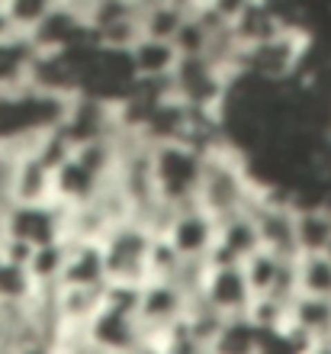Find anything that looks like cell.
Instances as JSON below:
<instances>
[{
  "label": "cell",
  "mask_w": 331,
  "mask_h": 354,
  "mask_svg": "<svg viewBox=\"0 0 331 354\" xmlns=\"http://www.w3.org/2000/svg\"><path fill=\"white\" fill-rule=\"evenodd\" d=\"M71 100L74 97L39 91L32 84L0 91V142L13 151H23L48 132H58L68 120Z\"/></svg>",
  "instance_id": "1"
},
{
  "label": "cell",
  "mask_w": 331,
  "mask_h": 354,
  "mask_svg": "<svg viewBox=\"0 0 331 354\" xmlns=\"http://www.w3.org/2000/svg\"><path fill=\"white\" fill-rule=\"evenodd\" d=\"M264 184L258 180L254 168L245 151L222 145V149L206 155V171H202L200 206H206L216 219H225L231 213L251 209L261 196Z\"/></svg>",
  "instance_id": "2"
},
{
  "label": "cell",
  "mask_w": 331,
  "mask_h": 354,
  "mask_svg": "<svg viewBox=\"0 0 331 354\" xmlns=\"http://www.w3.org/2000/svg\"><path fill=\"white\" fill-rule=\"evenodd\" d=\"M309 52H312V32L309 29H280L276 36L264 39L258 46L241 48L235 75L276 87L296 84L303 77Z\"/></svg>",
  "instance_id": "3"
},
{
  "label": "cell",
  "mask_w": 331,
  "mask_h": 354,
  "mask_svg": "<svg viewBox=\"0 0 331 354\" xmlns=\"http://www.w3.org/2000/svg\"><path fill=\"white\" fill-rule=\"evenodd\" d=\"M155 190L158 200L167 206H193L200 203L206 151L193 142H155Z\"/></svg>",
  "instance_id": "4"
},
{
  "label": "cell",
  "mask_w": 331,
  "mask_h": 354,
  "mask_svg": "<svg viewBox=\"0 0 331 354\" xmlns=\"http://www.w3.org/2000/svg\"><path fill=\"white\" fill-rule=\"evenodd\" d=\"M68 239V209L55 200L46 203H13L3 206L0 216V242H19L26 248Z\"/></svg>",
  "instance_id": "5"
},
{
  "label": "cell",
  "mask_w": 331,
  "mask_h": 354,
  "mask_svg": "<svg viewBox=\"0 0 331 354\" xmlns=\"http://www.w3.org/2000/svg\"><path fill=\"white\" fill-rule=\"evenodd\" d=\"M155 232L138 219H122L103 235V254H106V274L110 283H145L148 280V252H151Z\"/></svg>",
  "instance_id": "6"
},
{
  "label": "cell",
  "mask_w": 331,
  "mask_h": 354,
  "mask_svg": "<svg viewBox=\"0 0 331 354\" xmlns=\"http://www.w3.org/2000/svg\"><path fill=\"white\" fill-rule=\"evenodd\" d=\"M231 71L216 65L209 55H184L174 71V93L193 110L222 113L231 91Z\"/></svg>",
  "instance_id": "7"
},
{
  "label": "cell",
  "mask_w": 331,
  "mask_h": 354,
  "mask_svg": "<svg viewBox=\"0 0 331 354\" xmlns=\"http://www.w3.org/2000/svg\"><path fill=\"white\" fill-rule=\"evenodd\" d=\"M161 235L187 261H209L212 248H216V235H219V219L200 203L180 206V209H174L171 223Z\"/></svg>",
  "instance_id": "8"
},
{
  "label": "cell",
  "mask_w": 331,
  "mask_h": 354,
  "mask_svg": "<svg viewBox=\"0 0 331 354\" xmlns=\"http://www.w3.org/2000/svg\"><path fill=\"white\" fill-rule=\"evenodd\" d=\"M87 338L103 354H135L138 348L148 345L142 319L135 313H126V309L106 306V303H100V309L87 322Z\"/></svg>",
  "instance_id": "9"
},
{
  "label": "cell",
  "mask_w": 331,
  "mask_h": 354,
  "mask_svg": "<svg viewBox=\"0 0 331 354\" xmlns=\"http://www.w3.org/2000/svg\"><path fill=\"white\" fill-rule=\"evenodd\" d=\"M196 297H202L212 309H219L222 316H241L254 303V290L248 283L245 264H209Z\"/></svg>",
  "instance_id": "10"
},
{
  "label": "cell",
  "mask_w": 331,
  "mask_h": 354,
  "mask_svg": "<svg viewBox=\"0 0 331 354\" xmlns=\"http://www.w3.org/2000/svg\"><path fill=\"white\" fill-rule=\"evenodd\" d=\"M190 306V293H187L177 280H145L142 283V303H138V319L145 328L148 342L164 332L167 326H174L187 316Z\"/></svg>",
  "instance_id": "11"
},
{
  "label": "cell",
  "mask_w": 331,
  "mask_h": 354,
  "mask_svg": "<svg viewBox=\"0 0 331 354\" xmlns=\"http://www.w3.org/2000/svg\"><path fill=\"white\" fill-rule=\"evenodd\" d=\"M299 258V254H296ZM296 258L276 254L270 248H261L245 261V274L254 290V297H280L293 299L299 293V280H296Z\"/></svg>",
  "instance_id": "12"
},
{
  "label": "cell",
  "mask_w": 331,
  "mask_h": 354,
  "mask_svg": "<svg viewBox=\"0 0 331 354\" xmlns=\"http://www.w3.org/2000/svg\"><path fill=\"white\" fill-rule=\"evenodd\" d=\"M261 232L251 209L231 213L225 219H219V235H216V248L209 254V264H245L251 254H258Z\"/></svg>",
  "instance_id": "13"
},
{
  "label": "cell",
  "mask_w": 331,
  "mask_h": 354,
  "mask_svg": "<svg viewBox=\"0 0 331 354\" xmlns=\"http://www.w3.org/2000/svg\"><path fill=\"white\" fill-rule=\"evenodd\" d=\"M110 187L106 177H100L93 168H87L77 155L71 151V158L55 171V184H52V200L65 209H77V206L93 203L97 196Z\"/></svg>",
  "instance_id": "14"
},
{
  "label": "cell",
  "mask_w": 331,
  "mask_h": 354,
  "mask_svg": "<svg viewBox=\"0 0 331 354\" xmlns=\"http://www.w3.org/2000/svg\"><path fill=\"white\" fill-rule=\"evenodd\" d=\"M110 283L106 274V254L100 239H68V264L62 287L77 290H103Z\"/></svg>",
  "instance_id": "15"
},
{
  "label": "cell",
  "mask_w": 331,
  "mask_h": 354,
  "mask_svg": "<svg viewBox=\"0 0 331 354\" xmlns=\"http://www.w3.org/2000/svg\"><path fill=\"white\" fill-rule=\"evenodd\" d=\"M180 58L184 55H180V48L171 39L138 36L129 48V62L135 68L138 81H164V77H174Z\"/></svg>",
  "instance_id": "16"
},
{
  "label": "cell",
  "mask_w": 331,
  "mask_h": 354,
  "mask_svg": "<svg viewBox=\"0 0 331 354\" xmlns=\"http://www.w3.org/2000/svg\"><path fill=\"white\" fill-rule=\"evenodd\" d=\"M39 46L32 36L13 32V36L0 39V91H17L29 84L32 65H36Z\"/></svg>",
  "instance_id": "17"
},
{
  "label": "cell",
  "mask_w": 331,
  "mask_h": 354,
  "mask_svg": "<svg viewBox=\"0 0 331 354\" xmlns=\"http://www.w3.org/2000/svg\"><path fill=\"white\" fill-rule=\"evenodd\" d=\"M55 171L39 158L36 151H17V177H13V200L19 203H46L52 200Z\"/></svg>",
  "instance_id": "18"
},
{
  "label": "cell",
  "mask_w": 331,
  "mask_h": 354,
  "mask_svg": "<svg viewBox=\"0 0 331 354\" xmlns=\"http://www.w3.org/2000/svg\"><path fill=\"white\" fill-rule=\"evenodd\" d=\"M299 254H328L331 248V203H299L296 209Z\"/></svg>",
  "instance_id": "19"
},
{
  "label": "cell",
  "mask_w": 331,
  "mask_h": 354,
  "mask_svg": "<svg viewBox=\"0 0 331 354\" xmlns=\"http://www.w3.org/2000/svg\"><path fill=\"white\" fill-rule=\"evenodd\" d=\"M65 264H68V239H58V242L32 248L26 268L32 274L36 290H58L62 277H65Z\"/></svg>",
  "instance_id": "20"
},
{
  "label": "cell",
  "mask_w": 331,
  "mask_h": 354,
  "mask_svg": "<svg viewBox=\"0 0 331 354\" xmlns=\"http://www.w3.org/2000/svg\"><path fill=\"white\" fill-rule=\"evenodd\" d=\"M193 17V10L180 3V0H158L142 10V36L155 39H171L174 42L177 32L184 29V23Z\"/></svg>",
  "instance_id": "21"
},
{
  "label": "cell",
  "mask_w": 331,
  "mask_h": 354,
  "mask_svg": "<svg viewBox=\"0 0 331 354\" xmlns=\"http://www.w3.org/2000/svg\"><path fill=\"white\" fill-rule=\"evenodd\" d=\"M280 29H286V26L280 23V17L274 13V7H270L267 0H254V3L248 7V13L231 23V32H235V39L241 42V48L258 46V42H264V39L276 36Z\"/></svg>",
  "instance_id": "22"
},
{
  "label": "cell",
  "mask_w": 331,
  "mask_h": 354,
  "mask_svg": "<svg viewBox=\"0 0 331 354\" xmlns=\"http://www.w3.org/2000/svg\"><path fill=\"white\" fill-rule=\"evenodd\" d=\"M290 326L303 328V332H309L312 338L331 335V299L296 293V297L290 299Z\"/></svg>",
  "instance_id": "23"
},
{
  "label": "cell",
  "mask_w": 331,
  "mask_h": 354,
  "mask_svg": "<svg viewBox=\"0 0 331 354\" xmlns=\"http://www.w3.org/2000/svg\"><path fill=\"white\" fill-rule=\"evenodd\" d=\"M261 345V328L251 322L248 313L229 316L222 326L219 338L212 342V354H258Z\"/></svg>",
  "instance_id": "24"
},
{
  "label": "cell",
  "mask_w": 331,
  "mask_h": 354,
  "mask_svg": "<svg viewBox=\"0 0 331 354\" xmlns=\"http://www.w3.org/2000/svg\"><path fill=\"white\" fill-rule=\"evenodd\" d=\"M296 280H299V293L305 297L331 299V254H299Z\"/></svg>",
  "instance_id": "25"
},
{
  "label": "cell",
  "mask_w": 331,
  "mask_h": 354,
  "mask_svg": "<svg viewBox=\"0 0 331 354\" xmlns=\"http://www.w3.org/2000/svg\"><path fill=\"white\" fill-rule=\"evenodd\" d=\"M62 3H65V0H3V10H7V17L17 32L32 36Z\"/></svg>",
  "instance_id": "26"
},
{
  "label": "cell",
  "mask_w": 331,
  "mask_h": 354,
  "mask_svg": "<svg viewBox=\"0 0 331 354\" xmlns=\"http://www.w3.org/2000/svg\"><path fill=\"white\" fill-rule=\"evenodd\" d=\"M32 297H36V283H32L29 268L3 258V268H0V303L23 306V303H29Z\"/></svg>",
  "instance_id": "27"
},
{
  "label": "cell",
  "mask_w": 331,
  "mask_h": 354,
  "mask_svg": "<svg viewBox=\"0 0 331 354\" xmlns=\"http://www.w3.org/2000/svg\"><path fill=\"white\" fill-rule=\"evenodd\" d=\"M184 261L187 258H180V252L167 242L164 235H155L151 252H148V280H177Z\"/></svg>",
  "instance_id": "28"
},
{
  "label": "cell",
  "mask_w": 331,
  "mask_h": 354,
  "mask_svg": "<svg viewBox=\"0 0 331 354\" xmlns=\"http://www.w3.org/2000/svg\"><path fill=\"white\" fill-rule=\"evenodd\" d=\"M248 316L258 328H280L290 322V299L280 297H254L248 306Z\"/></svg>",
  "instance_id": "29"
},
{
  "label": "cell",
  "mask_w": 331,
  "mask_h": 354,
  "mask_svg": "<svg viewBox=\"0 0 331 354\" xmlns=\"http://www.w3.org/2000/svg\"><path fill=\"white\" fill-rule=\"evenodd\" d=\"M254 3V0H202V13L212 19H219V23H225V26H231L235 19H241L245 13H248V7Z\"/></svg>",
  "instance_id": "30"
},
{
  "label": "cell",
  "mask_w": 331,
  "mask_h": 354,
  "mask_svg": "<svg viewBox=\"0 0 331 354\" xmlns=\"http://www.w3.org/2000/svg\"><path fill=\"white\" fill-rule=\"evenodd\" d=\"M3 345H13V332H10V316H7V306L0 303V348Z\"/></svg>",
  "instance_id": "31"
},
{
  "label": "cell",
  "mask_w": 331,
  "mask_h": 354,
  "mask_svg": "<svg viewBox=\"0 0 331 354\" xmlns=\"http://www.w3.org/2000/svg\"><path fill=\"white\" fill-rule=\"evenodd\" d=\"M65 3H74V7H84V10L91 7V0H65Z\"/></svg>",
  "instance_id": "32"
},
{
  "label": "cell",
  "mask_w": 331,
  "mask_h": 354,
  "mask_svg": "<svg viewBox=\"0 0 331 354\" xmlns=\"http://www.w3.org/2000/svg\"><path fill=\"white\" fill-rule=\"evenodd\" d=\"M0 268H3V252H0Z\"/></svg>",
  "instance_id": "33"
},
{
  "label": "cell",
  "mask_w": 331,
  "mask_h": 354,
  "mask_svg": "<svg viewBox=\"0 0 331 354\" xmlns=\"http://www.w3.org/2000/svg\"><path fill=\"white\" fill-rule=\"evenodd\" d=\"M0 149H3V142H0Z\"/></svg>",
  "instance_id": "34"
},
{
  "label": "cell",
  "mask_w": 331,
  "mask_h": 354,
  "mask_svg": "<svg viewBox=\"0 0 331 354\" xmlns=\"http://www.w3.org/2000/svg\"><path fill=\"white\" fill-rule=\"evenodd\" d=\"M328 254H331V248H328Z\"/></svg>",
  "instance_id": "35"
}]
</instances>
